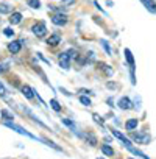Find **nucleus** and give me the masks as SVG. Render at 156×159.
<instances>
[{"label":"nucleus","instance_id":"1","mask_svg":"<svg viewBox=\"0 0 156 159\" xmlns=\"http://www.w3.org/2000/svg\"><path fill=\"white\" fill-rule=\"evenodd\" d=\"M5 126H8V128H11L13 131H16V133H19V134H22V136H27V137H31V139H38L36 136H33L31 133H28V131H25L22 126H19V125H16L14 122H5Z\"/></svg>","mask_w":156,"mask_h":159},{"label":"nucleus","instance_id":"2","mask_svg":"<svg viewBox=\"0 0 156 159\" xmlns=\"http://www.w3.org/2000/svg\"><path fill=\"white\" fill-rule=\"evenodd\" d=\"M31 31H33L34 36H38V38H44V36L47 34V27H45L44 22H38V24L33 25Z\"/></svg>","mask_w":156,"mask_h":159},{"label":"nucleus","instance_id":"3","mask_svg":"<svg viewBox=\"0 0 156 159\" xmlns=\"http://www.w3.org/2000/svg\"><path fill=\"white\" fill-rule=\"evenodd\" d=\"M67 20H69V17H67L66 14H61V13H56V14L52 16V22H53L56 27H64V25L67 24Z\"/></svg>","mask_w":156,"mask_h":159},{"label":"nucleus","instance_id":"4","mask_svg":"<svg viewBox=\"0 0 156 159\" xmlns=\"http://www.w3.org/2000/svg\"><path fill=\"white\" fill-rule=\"evenodd\" d=\"M59 67H62V69H70V58H69V55L64 52V53H59Z\"/></svg>","mask_w":156,"mask_h":159},{"label":"nucleus","instance_id":"5","mask_svg":"<svg viewBox=\"0 0 156 159\" xmlns=\"http://www.w3.org/2000/svg\"><path fill=\"white\" fill-rule=\"evenodd\" d=\"M111 133H112V136H116L117 139H120V140H122V143H123L126 148H131V147H133V145H131V142H130V140H128V139L120 133V131H117V129H111Z\"/></svg>","mask_w":156,"mask_h":159},{"label":"nucleus","instance_id":"6","mask_svg":"<svg viewBox=\"0 0 156 159\" xmlns=\"http://www.w3.org/2000/svg\"><path fill=\"white\" fill-rule=\"evenodd\" d=\"M119 108L123 109V111H128V109L133 108V103H131V100H130L128 97H122V98L119 100Z\"/></svg>","mask_w":156,"mask_h":159},{"label":"nucleus","instance_id":"7","mask_svg":"<svg viewBox=\"0 0 156 159\" xmlns=\"http://www.w3.org/2000/svg\"><path fill=\"white\" fill-rule=\"evenodd\" d=\"M80 137H85L88 142H89V145H92V147H95L97 145V137H95V134H92V133H86V134H81V133H76Z\"/></svg>","mask_w":156,"mask_h":159},{"label":"nucleus","instance_id":"8","mask_svg":"<svg viewBox=\"0 0 156 159\" xmlns=\"http://www.w3.org/2000/svg\"><path fill=\"white\" fill-rule=\"evenodd\" d=\"M21 91H22V94H24V97H25L27 100H33V98H34V91H33L30 86L24 84V86L21 88Z\"/></svg>","mask_w":156,"mask_h":159},{"label":"nucleus","instance_id":"9","mask_svg":"<svg viewBox=\"0 0 156 159\" xmlns=\"http://www.w3.org/2000/svg\"><path fill=\"white\" fill-rule=\"evenodd\" d=\"M140 3H142L150 13H156V2H154V0H140Z\"/></svg>","mask_w":156,"mask_h":159},{"label":"nucleus","instance_id":"10","mask_svg":"<svg viewBox=\"0 0 156 159\" xmlns=\"http://www.w3.org/2000/svg\"><path fill=\"white\" fill-rule=\"evenodd\" d=\"M21 48H22V45H21V42H19V41H13V42H10V44H8V50H10L13 55L19 53V52H21Z\"/></svg>","mask_w":156,"mask_h":159},{"label":"nucleus","instance_id":"11","mask_svg":"<svg viewBox=\"0 0 156 159\" xmlns=\"http://www.w3.org/2000/svg\"><path fill=\"white\" fill-rule=\"evenodd\" d=\"M21 22H22V13L16 11V13H13V14L10 16V24H11V25H17V24H21Z\"/></svg>","mask_w":156,"mask_h":159},{"label":"nucleus","instance_id":"12","mask_svg":"<svg viewBox=\"0 0 156 159\" xmlns=\"http://www.w3.org/2000/svg\"><path fill=\"white\" fill-rule=\"evenodd\" d=\"M45 42H47V45L55 47V45H58V44L61 42V36H59V34H52V36H50V38L45 41Z\"/></svg>","mask_w":156,"mask_h":159},{"label":"nucleus","instance_id":"13","mask_svg":"<svg viewBox=\"0 0 156 159\" xmlns=\"http://www.w3.org/2000/svg\"><path fill=\"white\" fill-rule=\"evenodd\" d=\"M133 139L139 143H148L150 142V136L148 134H133Z\"/></svg>","mask_w":156,"mask_h":159},{"label":"nucleus","instance_id":"14","mask_svg":"<svg viewBox=\"0 0 156 159\" xmlns=\"http://www.w3.org/2000/svg\"><path fill=\"white\" fill-rule=\"evenodd\" d=\"M137 125H139L137 119H130V120H126L125 128H126L128 131H133V129H136V128H137Z\"/></svg>","mask_w":156,"mask_h":159},{"label":"nucleus","instance_id":"15","mask_svg":"<svg viewBox=\"0 0 156 159\" xmlns=\"http://www.w3.org/2000/svg\"><path fill=\"white\" fill-rule=\"evenodd\" d=\"M125 58H126V62L130 64V67H134V58H133V55H131V50L130 48H125Z\"/></svg>","mask_w":156,"mask_h":159},{"label":"nucleus","instance_id":"16","mask_svg":"<svg viewBox=\"0 0 156 159\" xmlns=\"http://www.w3.org/2000/svg\"><path fill=\"white\" fill-rule=\"evenodd\" d=\"M41 140H44V143L45 145H48V147H52L53 150H58V151H62V148L58 145V143H55V142H52V140H48V139H45V137H41Z\"/></svg>","mask_w":156,"mask_h":159},{"label":"nucleus","instance_id":"17","mask_svg":"<svg viewBox=\"0 0 156 159\" xmlns=\"http://www.w3.org/2000/svg\"><path fill=\"white\" fill-rule=\"evenodd\" d=\"M50 106H52V109L56 111V112H61V109H62L61 105H59V102H58L56 98H52V100H50Z\"/></svg>","mask_w":156,"mask_h":159},{"label":"nucleus","instance_id":"18","mask_svg":"<svg viewBox=\"0 0 156 159\" xmlns=\"http://www.w3.org/2000/svg\"><path fill=\"white\" fill-rule=\"evenodd\" d=\"M11 13V7L8 3H0V14H10Z\"/></svg>","mask_w":156,"mask_h":159},{"label":"nucleus","instance_id":"19","mask_svg":"<svg viewBox=\"0 0 156 159\" xmlns=\"http://www.w3.org/2000/svg\"><path fill=\"white\" fill-rule=\"evenodd\" d=\"M0 114H2L3 116V119H5V122H13L14 120V116L10 112V111H7V109H3L2 112H0Z\"/></svg>","mask_w":156,"mask_h":159},{"label":"nucleus","instance_id":"20","mask_svg":"<svg viewBox=\"0 0 156 159\" xmlns=\"http://www.w3.org/2000/svg\"><path fill=\"white\" fill-rule=\"evenodd\" d=\"M102 153L106 154V156H112V154H114V150H112V147H109V145H102Z\"/></svg>","mask_w":156,"mask_h":159},{"label":"nucleus","instance_id":"21","mask_svg":"<svg viewBox=\"0 0 156 159\" xmlns=\"http://www.w3.org/2000/svg\"><path fill=\"white\" fill-rule=\"evenodd\" d=\"M25 2H27L31 8H34V10H39V8H41V2H39V0H25Z\"/></svg>","mask_w":156,"mask_h":159},{"label":"nucleus","instance_id":"22","mask_svg":"<svg viewBox=\"0 0 156 159\" xmlns=\"http://www.w3.org/2000/svg\"><path fill=\"white\" fill-rule=\"evenodd\" d=\"M80 103L85 105V106H91V105H92V103H91V98L86 97V95H81V97H80Z\"/></svg>","mask_w":156,"mask_h":159},{"label":"nucleus","instance_id":"23","mask_svg":"<svg viewBox=\"0 0 156 159\" xmlns=\"http://www.w3.org/2000/svg\"><path fill=\"white\" fill-rule=\"evenodd\" d=\"M100 42H102V45H103V48L106 50V53H108V55L111 56V55H112V52H111V48H109V44H108V42H106L105 39H102Z\"/></svg>","mask_w":156,"mask_h":159},{"label":"nucleus","instance_id":"24","mask_svg":"<svg viewBox=\"0 0 156 159\" xmlns=\"http://www.w3.org/2000/svg\"><path fill=\"white\" fill-rule=\"evenodd\" d=\"M61 122H62V125H66V126H69V128H70L72 131L75 129V125H73V122H70V120H67V119H62Z\"/></svg>","mask_w":156,"mask_h":159},{"label":"nucleus","instance_id":"25","mask_svg":"<svg viewBox=\"0 0 156 159\" xmlns=\"http://www.w3.org/2000/svg\"><path fill=\"white\" fill-rule=\"evenodd\" d=\"M75 5V0H61V7H72Z\"/></svg>","mask_w":156,"mask_h":159},{"label":"nucleus","instance_id":"26","mask_svg":"<svg viewBox=\"0 0 156 159\" xmlns=\"http://www.w3.org/2000/svg\"><path fill=\"white\" fill-rule=\"evenodd\" d=\"M99 67H100V69H103L108 75H111V73H112V69H109V66H106V64H99Z\"/></svg>","mask_w":156,"mask_h":159},{"label":"nucleus","instance_id":"27","mask_svg":"<svg viewBox=\"0 0 156 159\" xmlns=\"http://www.w3.org/2000/svg\"><path fill=\"white\" fill-rule=\"evenodd\" d=\"M3 34H5V36H8V38H11V36L14 34V30L8 27V28H5V30H3Z\"/></svg>","mask_w":156,"mask_h":159},{"label":"nucleus","instance_id":"28","mask_svg":"<svg viewBox=\"0 0 156 159\" xmlns=\"http://www.w3.org/2000/svg\"><path fill=\"white\" fill-rule=\"evenodd\" d=\"M5 95H7V89L2 83H0V97H5Z\"/></svg>","mask_w":156,"mask_h":159},{"label":"nucleus","instance_id":"29","mask_svg":"<svg viewBox=\"0 0 156 159\" xmlns=\"http://www.w3.org/2000/svg\"><path fill=\"white\" fill-rule=\"evenodd\" d=\"M92 117H94V120H95L97 123H100V125H103V119H102L100 116H97V114H94Z\"/></svg>","mask_w":156,"mask_h":159},{"label":"nucleus","instance_id":"30","mask_svg":"<svg viewBox=\"0 0 156 159\" xmlns=\"http://www.w3.org/2000/svg\"><path fill=\"white\" fill-rule=\"evenodd\" d=\"M8 70V67L5 66V64H0V75H2V73H5Z\"/></svg>","mask_w":156,"mask_h":159},{"label":"nucleus","instance_id":"31","mask_svg":"<svg viewBox=\"0 0 156 159\" xmlns=\"http://www.w3.org/2000/svg\"><path fill=\"white\" fill-rule=\"evenodd\" d=\"M106 86H108L109 89H114V88H117V84H116V83H108Z\"/></svg>","mask_w":156,"mask_h":159},{"label":"nucleus","instance_id":"32","mask_svg":"<svg viewBox=\"0 0 156 159\" xmlns=\"http://www.w3.org/2000/svg\"><path fill=\"white\" fill-rule=\"evenodd\" d=\"M99 159H103V157H99Z\"/></svg>","mask_w":156,"mask_h":159},{"label":"nucleus","instance_id":"33","mask_svg":"<svg viewBox=\"0 0 156 159\" xmlns=\"http://www.w3.org/2000/svg\"><path fill=\"white\" fill-rule=\"evenodd\" d=\"M128 159H133V157H128Z\"/></svg>","mask_w":156,"mask_h":159},{"label":"nucleus","instance_id":"34","mask_svg":"<svg viewBox=\"0 0 156 159\" xmlns=\"http://www.w3.org/2000/svg\"><path fill=\"white\" fill-rule=\"evenodd\" d=\"M0 20H2V17H0Z\"/></svg>","mask_w":156,"mask_h":159}]
</instances>
